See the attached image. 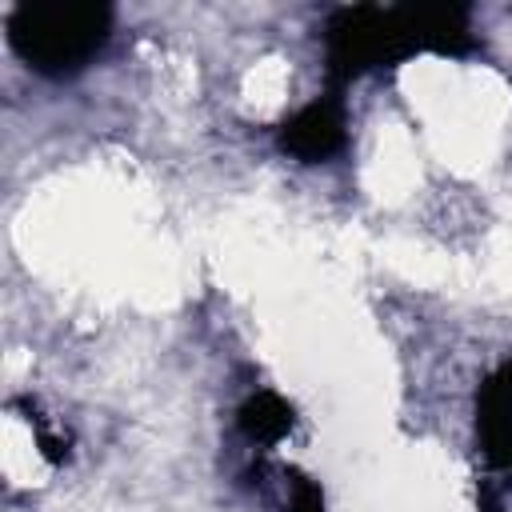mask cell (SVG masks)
Instances as JSON below:
<instances>
[{"label": "cell", "instance_id": "6da1fadb", "mask_svg": "<svg viewBox=\"0 0 512 512\" xmlns=\"http://www.w3.org/2000/svg\"><path fill=\"white\" fill-rule=\"evenodd\" d=\"M328 80L340 88L372 68H392L416 52L468 56L476 48L468 4H352L324 24Z\"/></svg>", "mask_w": 512, "mask_h": 512}, {"label": "cell", "instance_id": "7a4b0ae2", "mask_svg": "<svg viewBox=\"0 0 512 512\" xmlns=\"http://www.w3.org/2000/svg\"><path fill=\"white\" fill-rule=\"evenodd\" d=\"M112 32V8L96 0H48L20 4L8 16L12 52L40 76L80 72Z\"/></svg>", "mask_w": 512, "mask_h": 512}, {"label": "cell", "instance_id": "3957f363", "mask_svg": "<svg viewBox=\"0 0 512 512\" xmlns=\"http://www.w3.org/2000/svg\"><path fill=\"white\" fill-rule=\"evenodd\" d=\"M280 148L296 160H328L344 148V108H340V96H324V100H312L308 108H300L292 120H284L280 128Z\"/></svg>", "mask_w": 512, "mask_h": 512}, {"label": "cell", "instance_id": "277c9868", "mask_svg": "<svg viewBox=\"0 0 512 512\" xmlns=\"http://www.w3.org/2000/svg\"><path fill=\"white\" fill-rule=\"evenodd\" d=\"M476 440L492 468H512V360L476 392Z\"/></svg>", "mask_w": 512, "mask_h": 512}, {"label": "cell", "instance_id": "5b68a950", "mask_svg": "<svg viewBox=\"0 0 512 512\" xmlns=\"http://www.w3.org/2000/svg\"><path fill=\"white\" fill-rule=\"evenodd\" d=\"M236 424H240V432L252 440V444H276V440H284L288 432H292V424H296V412H292V404L288 400H280L276 392H252L244 404H240V412H236Z\"/></svg>", "mask_w": 512, "mask_h": 512}, {"label": "cell", "instance_id": "8992f818", "mask_svg": "<svg viewBox=\"0 0 512 512\" xmlns=\"http://www.w3.org/2000/svg\"><path fill=\"white\" fill-rule=\"evenodd\" d=\"M292 476V512H324V492H320V484L312 480V476H304V472H288Z\"/></svg>", "mask_w": 512, "mask_h": 512}, {"label": "cell", "instance_id": "52a82bcc", "mask_svg": "<svg viewBox=\"0 0 512 512\" xmlns=\"http://www.w3.org/2000/svg\"><path fill=\"white\" fill-rule=\"evenodd\" d=\"M476 504H480V512H504V508H500V496H496L488 484L476 492Z\"/></svg>", "mask_w": 512, "mask_h": 512}]
</instances>
